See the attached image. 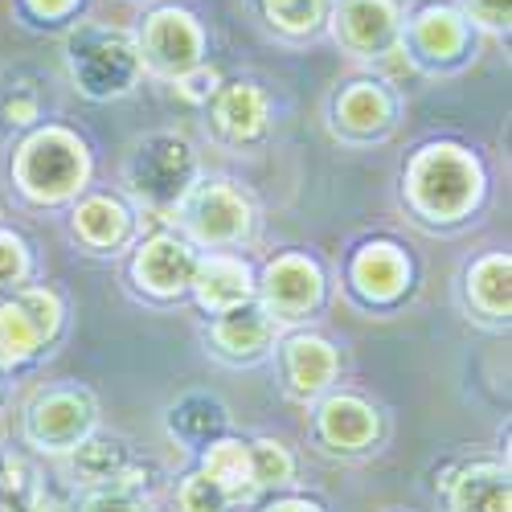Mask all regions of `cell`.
Returning a JSON list of instances; mask_svg holds the SVG:
<instances>
[{
    "label": "cell",
    "instance_id": "6da1fadb",
    "mask_svg": "<svg viewBox=\"0 0 512 512\" xmlns=\"http://www.w3.org/2000/svg\"><path fill=\"white\" fill-rule=\"evenodd\" d=\"M480 173L459 148H426L410 168V197L431 218H459L476 201Z\"/></svg>",
    "mask_w": 512,
    "mask_h": 512
},
{
    "label": "cell",
    "instance_id": "7a4b0ae2",
    "mask_svg": "<svg viewBox=\"0 0 512 512\" xmlns=\"http://www.w3.org/2000/svg\"><path fill=\"white\" fill-rule=\"evenodd\" d=\"M17 177H21L25 193H33L41 201H58L87 177V156H82V144L74 136L41 132L21 148Z\"/></svg>",
    "mask_w": 512,
    "mask_h": 512
},
{
    "label": "cell",
    "instance_id": "3957f363",
    "mask_svg": "<svg viewBox=\"0 0 512 512\" xmlns=\"http://www.w3.org/2000/svg\"><path fill=\"white\" fill-rule=\"evenodd\" d=\"M70 62L87 95H119L132 87V78L140 70L136 46L111 29H82L70 41Z\"/></svg>",
    "mask_w": 512,
    "mask_h": 512
},
{
    "label": "cell",
    "instance_id": "277c9868",
    "mask_svg": "<svg viewBox=\"0 0 512 512\" xmlns=\"http://www.w3.org/2000/svg\"><path fill=\"white\" fill-rule=\"evenodd\" d=\"M127 181L136 197L152 205H173L193 185V152L177 136H152L140 144V152L127 164Z\"/></svg>",
    "mask_w": 512,
    "mask_h": 512
},
{
    "label": "cell",
    "instance_id": "5b68a950",
    "mask_svg": "<svg viewBox=\"0 0 512 512\" xmlns=\"http://www.w3.org/2000/svg\"><path fill=\"white\" fill-rule=\"evenodd\" d=\"M95 422V406L87 394L78 390H58V394H46L37 398L33 410H29V439L46 451H66V447H78L87 443V431Z\"/></svg>",
    "mask_w": 512,
    "mask_h": 512
},
{
    "label": "cell",
    "instance_id": "8992f818",
    "mask_svg": "<svg viewBox=\"0 0 512 512\" xmlns=\"http://www.w3.org/2000/svg\"><path fill=\"white\" fill-rule=\"evenodd\" d=\"M185 226L201 242H234L246 230V205L226 185H205L185 201Z\"/></svg>",
    "mask_w": 512,
    "mask_h": 512
},
{
    "label": "cell",
    "instance_id": "52a82bcc",
    "mask_svg": "<svg viewBox=\"0 0 512 512\" xmlns=\"http://www.w3.org/2000/svg\"><path fill=\"white\" fill-rule=\"evenodd\" d=\"M197 46H201V37L193 29V21L185 13H156L152 25H148V41H144V50H148V62L164 74H185L193 62H197Z\"/></svg>",
    "mask_w": 512,
    "mask_h": 512
},
{
    "label": "cell",
    "instance_id": "ba28073f",
    "mask_svg": "<svg viewBox=\"0 0 512 512\" xmlns=\"http://www.w3.org/2000/svg\"><path fill=\"white\" fill-rule=\"evenodd\" d=\"M267 308L283 320L308 312L316 300H320V271L308 263V259H279L271 271H267Z\"/></svg>",
    "mask_w": 512,
    "mask_h": 512
},
{
    "label": "cell",
    "instance_id": "9c48e42d",
    "mask_svg": "<svg viewBox=\"0 0 512 512\" xmlns=\"http://www.w3.org/2000/svg\"><path fill=\"white\" fill-rule=\"evenodd\" d=\"M394 29H398V17L390 0H349L345 13H340V37H345V46L361 54L390 46Z\"/></svg>",
    "mask_w": 512,
    "mask_h": 512
},
{
    "label": "cell",
    "instance_id": "30bf717a",
    "mask_svg": "<svg viewBox=\"0 0 512 512\" xmlns=\"http://www.w3.org/2000/svg\"><path fill=\"white\" fill-rule=\"evenodd\" d=\"M136 271L152 291H177L193 279L197 263H193V250L181 238H152L140 254Z\"/></svg>",
    "mask_w": 512,
    "mask_h": 512
},
{
    "label": "cell",
    "instance_id": "8fae6325",
    "mask_svg": "<svg viewBox=\"0 0 512 512\" xmlns=\"http://www.w3.org/2000/svg\"><path fill=\"white\" fill-rule=\"evenodd\" d=\"M455 512H508V472L496 463H476L451 488Z\"/></svg>",
    "mask_w": 512,
    "mask_h": 512
},
{
    "label": "cell",
    "instance_id": "7c38bea8",
    "mask_svg": "<svg viewBox=\"0 0 512 512\" xmlns=\"http://www.w3.org/2000/svg\"><path fill=\"white\" fill-rule=\"evenodd\" d=\"M197 295H201V304L213 308V312L242 308L246 295H250V275L234 259H205L197 267Z\"/></svg>",
    "mask_w": 512,
    "mask_h": 512
},
{
    "label": "cell",
    "instance_id": "4fadbf2b",
    "mask_svg": "<svg viewBox=\"0 0 512 512\" xmlns=\"http://www.w3.org/2000/svg\"><path fill=\"white\" fill-rule=\"evenodd\" d=\"M320 431L332 447H345V451H361L373 435H377V418L365 402L357 398H332L320 414Z\"/></svg>",
    "mask_w": 512,
    "mask_h": 512
},
{
    "label": "cell",
    "instance_id": "5bb4252c",
    "mask_svg": "<svg viewBox=\"0 0 512 512\" xmlns=\"http://www.w3.org/2000/svg\"><path fill=\"white\" fill-rule=\"evenodd\" d=\"M336 373V357L320 336H295L287 345V377L295 394H320Z\"/></svg>",
    "mask_w": 512,
    "mask_h": 512
},
{
    "label": "cell",
    "instance_id": "9a60e30c",
    "mask_svg": "<svg viewBox=\"0 0 512 512\" xmlns=\"http://www.w3.org/2000/svg\"><path fill=\"white\" fill-rule=\"evenodd\" d=\"M353 279L365 295H373V300H390V295H398L406 283V263L394 246H369L357 254Z\"/></svg>",
    "mask_w": 512,
    "mask_h": 512
},
{
    "label": "cell",
    "instance_id": "2e32d148",
    "mask_svg": "<svg viewBox=\"0 0 512 512\" xmlns=\"http://www.w3.org/2000/svg\"><path fill=\"white\" fill-rule=\"evenodd\" d=\"M271 336V320L267 312L259 308H230L222 316V324L213 328V340L226 349V353H238V357H254Z\"/></svg>",
    "mask_w": 512,
    "mask_h": 512
},
{
    "label": "cell",
    "instance_id": "e0dca14e",
    "mask_svg": "<svg viewBox=\"0 0 512 512\" xmlns=\"http://www.w3.org/2000/svg\"><path fill=\"white\" fill-rule=\"evenodd\" d=\"M226 496H246L254 488V472H250V451L242 443H213L205 455V472Z\"/></svg>",
    "mask_w": 512,
    "mask_h": 512
},
{
    "label": "cell",
    "instance_id": "ac0fdd59",
    "mask_svg": "<svg viewBox=\"0 0 512 512\" xmlns=\"http://www.w3.org/2000/svg\"><path fill=\"white\" fill-rule=\"evenodd\" d=\"M263 119H267V107H263V95L254 87H230L218 103V123H222V132H230L234 140H250L263 127Z\"/></svg>",
    "mask_w": 512,
    "mask_h": 512
},
{
    "label": "cell",
    "instance_id": "d6986e66",
    "mask_svg": "<svg viewBox=\"0 0 512 512\" xmlns=\"http://www.w3.org/2000/svg\"><path fill=\"white\" fill-rule=\"evenodd\" d=\"M41 340H46V332L29 320L21 304H0V365L25 361Z\"/></svg>",
    "mask_w": 512,
    "mask_h": 512
},
{
    "label": "cell",
    "instance_id": "ffe728a7",
    "mask_svg": "<svg viewBox=\"0 0 512 512\" xmlns=\"http://www.w3.org/2000/svg\"><path fill=\"white\" fill-rule=\"evenodd\" d=\"M78 476L87 484H107V480H123L127 476V447L115 439H91L82 443L74 455Z\"/></svg>",
    "mask_w": 512,
    "mask_h": 512
},
{
    "label": "cell",
    "instance_id": "44dd1931",
    "mask_svg": "<svg viewBox=\"0 0 512 512\" xmlns=\"http://www.w3.org/2000/svg\"><path fill=\"white\" fill-rule=\"evenodd\" d=\"M390 99L377 87H353L340 99V123L353 127V132H377V127L390 123Z\"/></svg>",
    "mask_w": 512,
    "mask_h": 512
},
{
    "label": "cell",
    "instance_id": "7402d4cb",
    "mask_svg": "<svg viewBox=\"0 0 512 512\" xmlns=\"http://www.w3.org/2000/svg\"><path fill=\"white\" fill-rule=\"evenodd\" d=\"M414 37L431 58H455L459 46H463V21L455 13H447V9H431V13L418 17Z\"/></svg>",
    "mask_w": 512,
    "mask_h": 512
},
{
    "label": "cell",
    "instance_id": "603a6c76",
    "mask_svg": "<svg viewBox=\"0 0 512 512\" xmlns=\"http://www.w3.org/2000/svg\"><path fill=\"white\" fill-rule=\"evenodd\" d=\"M123 230H127V218H123V209L111 197H91L87 205L78 209V234L87 242H95V246L119 242Z\"/></svg>",
    "mask_w": 512,
    "mask_h": 512
},
{
    "label": "cell",
    "instance_id": "cb8c5ba5",
    "mask_svg": "<svg viewBox=\"0 0 512 512\" xmlns=\"http://www.w3.org/2000/svg\"><path fill=\"white\" fill-rule=\"evenodd\" d=\"M173 431L181 435V439H189V443H201V439H209V435H218L222 431V422H226V410L218 406V402H209V398H189V402H181L177 410H173Z\"/></svg>",
    "mask_w": 512,
    "mask_h": 512
},
{
    "label": "cell",
    "instance_id": "d4e9b609",
    "mask_svg": "<svg viewBox=\"0 0 512 512\" xmlns=\"http://www.w3.org/2000/svg\"><path fill=\"white\" fill-rule=\"evenodd\" d=\"M476 300L480 308H488L492 316H504L508 312V259H500V254H492V259H484L476 267Z\"/></svg>",
    "mask_w": 512,
    "mask_h": 512
},
{
    "label": "cell",
    "instance_id": "484cf974",
    "mask_svg": "<svg viewBox=\"0 0 512 512\" xmlns=\"http://www.w3.org/2000/svg\"><path fill=\"white\" fill-rule=\"evenodd\" d=\"M250 472H254V484H287L291 480V455L279 443H254L250 447Z\"/></svg>",
    "mask_w": 512,
    "mask_h": 512
},
{
    "label": "cell",
    "instance_id": "4316f807",
    "mask_svg": "<svg viewBox=\"0 0 512 512\" xmlns=\"http://www.w3.org/2000/svg\"><path fill=\"white\" fill-rule=\"evenodd\" d=\"M226 504H230V496L213 484L209 476H193V480H185V488H181V496H177V508L181 512H226Z\"/></svg>",
    "mask_w": 512,
    "mask_h": 512
},
{
    "label": "cell",
    "instance_id": "83f0119b",
    "mask_svg": "<svg viewBox=\"0 0 512 512\" xmlns=\"http://www.w3.org/2000/svg\"><path fill=\"white\" fill-rule=\"evenodd\" d=\"M271 17L283 25V29H312L316 17H320V0H267Z\"/></svg>",
    "mask_w": 512,
    "mask_h": 512
},
{
    "label": "cell",
    "instance_id": "f1b7e54d",
    "mask_svg": "<svg viewBox=\"0 0 512 512\" xmlns=\"http://www.w3.org/2000/svg\"><path fill=\"white\" fill-rule=\"evenodd\" d=\"M82 512H148L132 492L123 488H107V492H95L87 504H82Z\"/></svg>",
    "mask_w": 512,
    "mask_h": 512
},
{
    "label": "cell",
    "instance_id": "f546056e",
    "mask_svg": "<svg viewBox=\"0 0 512 512\" xmlns=\"http://www.w3.org/2000/svg\"><path fill=\"white\" fill-rule=\"evenodd\" d=\"M25 271V250L13 234H0V287L13 283Z\"/></svg>",
    "mask_w": 512,
    "mask_h": 512
},
{
    "label": "cell",
    "instance_id": "4dcf8cb0",
    "mask_svg": "<svg viewBox=\"0 0 512 512\" xmlns=\"http://www.w3.org/2000/svg\"><path fill=\"white\" fill-rule=\"evenodd\" d=\"M213 87H218V74H213V70H201V74L185 78V95L189 99H205V95H213Z\"/></svg>",
    "mask_w": 512,
    "mask_h": 512
},
{
    "label": "cell",
    "instance_id": "1f68e13d",
    "mask_svg": "<svg viewBox=\"0 0 512 512\" xmlns=\"http://www.w3.org/2000/svg\"><path fill=\"white\" fill-rule=\"evenodd\" d=\"M472 5H476L480 21H488V25H508V0H472Z\"/></svg>",
    "mask_w": 512,
    "mask_h": 512
},
{
    "label": "cell",
    "instance_id": "d6a6232c",
    "mask_svg": "<svg viewBox=\"0 0 512 512\" xmlns=\"http://www.w3.org/2000/svg\"><path fill=\"white\" fill-rule=\"evenodd\" d=\"M29 5L37 9V13H46V17H54V13H66L74 0H29Z\"/></svg>",
    "mask_w": 512,
    "mask_h": 512
},
{
    "label": "cell",
    "instance_id": "836d02e7",
    "mask_svg": "<svg viewBox=\"0 0 512 512\" xmlns=\"http://www.w3.org/2000/svg\"><path fill=\"white\" fill-rule=\"evenodd\" d=\"M267 512H320V508L308 504V500H283V504H275V508H267Z\"/></svg>",
    "mask_w": 512,
    "mask_h": 512
},
{
    "label": "cell",
    "instance_id": "e575fe53",
    "mask_svg": "<svg viewBox=\"0 0 512 512\" xmlns=\"http://www.w3.org/2000/svg\"><path fill=\"white\" fill-rule=\"evenodd\" d=\"M9 115H17L13 123H29L33 119V103L29 99H17V103H9Z\"/></svg>",
    "mask_w": 512,
    "mask_h": 512
}]
</instances>
